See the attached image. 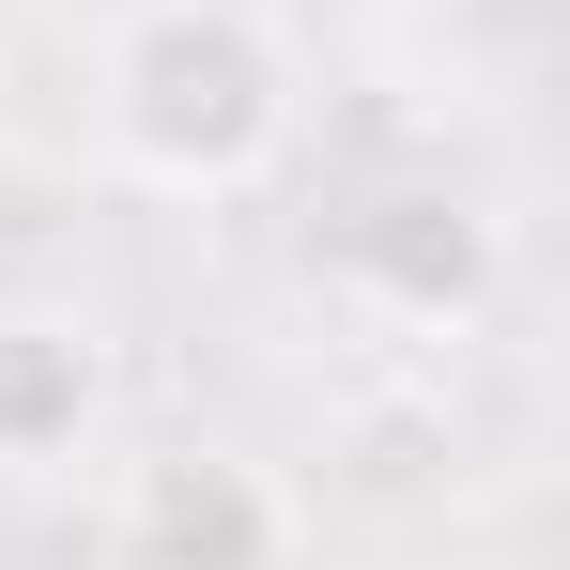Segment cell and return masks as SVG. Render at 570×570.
<instances>
[{"mask_svg":"<svg viewBox=\"0 0 570 570\" xmlns=\"http://www.w3.org/2000/svg\"><path fill=\"white\" fill-rule=\"evenodd\" d=\"M108 155L155 200H247L293 155V47L247 0H155L108 47Z\"/></svg>","mask_w":570,"mask_h":570,"instance_id":"6da1fadb","label":"cell"},{"mask_svg":"<svg viewBox=\"0 0 570 570\" xmlns=\"http://www.w3.org/2000/svg\"><path fill=\"white\" fill-rule=\"evenodd\" d=\"M108 570H293V493L247 448H155L108 478Z\"/></svg>","mask_w":570,"mask_h":570,"instance_id":"7a4b0ae2","label":"cell"},{"mask_svg":"<svg viewBox=\"0 0 570 570\" xmlns=\"http://www.w3.org/2000/svg\"><path fill=\"white\" fill-rule=\"evenodd\" d=\"M340 278L385 324H478L493 308V216L463 186H371L340 216Z\"/></svg>","mask_w":570,"mask_h":570,"instance_id":"3957f363","label":"cell"},{"mask_svg":"<svg viewBox=\"0 0 570 570\" xmlns=\"http://www.w3.org/2000/svg\"><path fill=\"white\" fill-rule=\"evenodd\" d=\"M108 416V355L78 308H0V478H47L78 463Z\"/></svg>","mask_w":570,"mask_h":570,"instance_id":"277c9868","label":"cell"}]
</instances>
